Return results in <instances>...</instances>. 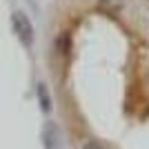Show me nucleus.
<instances>
[{
    "instance_id": "nucleus-1",
    "label": "nucleus",
    "mask_w": 149,
    "mask_h": 149,
    "mask_svg": "<svg viewBox=\"0 0 149 149\" xmlns=\"http://www.w3.org/2000/svg\"><path fill=\"white\" fill-rule=\"evenodd\" d=\"M11 31L25 49H31V47H33V40H36L33 22H31V18L22 9H16V11L11 13Z\"/></svg>"
},
{
    "instance_id": "nucleus-2",
    "label": "nucleus",
    "mask_w": 149,
    "mask_h": 149,
    "mask_svg": "<svg viewBox=\"0 0 149 149\" xmlns=\"http://www.w3.org/2000/svg\"><path fill=\"white\" fill-rule=\"evenodd\" d=\"M71 51H74V36L69 31H60L54 40V54L62 60H67L71 56Z\"/></svg>"
},
{
    "instance_id": "nucleus-3",
    "label": "nucleus",
    "mask_w": 149,
    "mask_h": 149,
    "mask_svg": "<svg viewBox=\"0 0 149 149\" xmlns=\"http://www.w3.org/2000/svg\"><path fill=\"white\" fill-rule=\"evenodd\" d=\"M42 145L45 149H58L60 147V129L54 120H47L42 127Z\"/></svg>"
},
{
    "instance_id": "nucleus-4",
    "label": "nucleus",
    "mask_w": 149,
    "mask_h": 149,
    "mask_svg": "<svg viewBox=\"0 0 149 149\" xmlns=\"http://www.w3.org/2000/svg\"><path fill=\"white\" fill-rule=\"evenodd\" d=\"M36 98H38V105H40V111L42 113H51L54 102H51V93H49V89H47L45 82H38L36 85Z\"/></svg>"
},
{
    "instance_id": "nucleus-5",
    "label": "nucleus",
    "mask_w": 149,
    "mask_h": 149,
    "mask_svg": "<svg viewBox=\"0 0 149 149\" xmlns=\"http://www.w3.org/2000/svg\"><path fill=\"white\" fill-rule=\"evenodd\" d=\"M98 7L105 13H118L125 7V0H98Z\"/></svg>"
},
{
    "instance_id": "nucleus-6",
    "label": "nucleus",
    "mask_w": 149,
    "mask_h": 149,
    "mask_svg": "<svg viewBox=\"0 0 149 149\" xmlns=\"http://www.w3.org/2000/svg\"><path fill=\"white\" fill-rule=\"evenodd\" d=\"M80 149H105V145H100L98 140H93V138H89V140H85L82 143Z\"/></svg>"
}]
</instances>
